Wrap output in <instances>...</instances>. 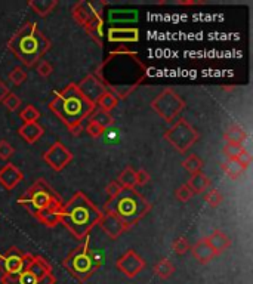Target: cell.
I'll use <instances>...</instances> for the list:
<instances>
[{
	"mask_svg": "<svg viewBox=\"0 0 253 284\" xmlns=\"http://www.w3.org/2000/svg\"><path fill=\"white\" fill-rule=\"evenodd\" d=\"M94 74L105 91L123 101L147 79L148 68L136 52L128 47H119L110 52Z\"/></svg>",
	"mask_w": 253,
	"mask_h": 284,
	"instance_id": "cell-1",
	"label": "cell"
},
{
	"mask_svg": "<svg viewBox=\"0 0 253 284\" xmlns=\"http://www.w3.org/2000/svg\"><path fill=\"white\" fill-rule=\"evenodd\" d=\"M48 108L60 118L61 123H64L71 135L77 136L82 132L84 118L91 117L97 105L80 92L77 83H70L55 94Z\"/></svg>",
	"mask_w": 253,
	"mask_h": 284,
	"instance_id": "cell-2",
	"label": "cell"
},
{
	"mask_svg": "<svg viewBox=\"0 0 253 284\" xmlns=\"http://www.w3.org/2000/svg\"><path fill=\"white\" fill-rule=\"evenodd\" d=\"M102 213L104 212H101L97 204L84 192L77 191L70 200L62 204L60 224L64 225L74 238L83 240L98 226Z\"/></svg>",
	"mask_w": 253,
	"mask_h": 284,
	"instance_id": "cell-3",
	"label": "cell"
},
{
	"mask_svg": "<svg viewBox=\"0 0 253 284\" xmlns=\"http://www.w3.org/2000/svg\"><path fill=\"white\" fill-rule=\"evenodd\" d=\"M6 46L27 68H31L49 52L52 43L36 23H25L8 40Z\"/></svg>",
	"mask_w": 253,
	"mask_h": 284,
	"instance_id": "cell-4",
	"label": "cell"
},
{
	"mask_svg": "<svg viewBox=\"0 0 253 284\" xmlns=\"http://www.w3.org/2000/svg\"><path fill=\"white\" fill-rule=\"evenodd\" d=\"M153 204L135 188H123L120 194L104 204V210L117 216L128 229L133 228L151 212Z\"/></svg>",
	"mask_w": 253,
	"mask_h": 284,
	"instance_id": "cell-5",
	"label": "cell"
},
{
	"mask_svg": "<svg viewBox=\"0 0 253 284\" xmlns=\"http://www.w3.org/2000/svg\"><path fill=\"white\" fill-rule=\"evenodd\" d=\"M18 204L23 206L25 210H28L36 218L46 210L62 207L64 201L52 185H49L43 177H39L18 199Z\"/></svg>",
	"mask_w": 253,
	"mask_h": 284,
	"instance_id": "cell-6",
	"label": "cell"
},
{
	"mask_svg": "<svg viewBox=\"0 0 253 284\" xmlns=\"http://www.w3.org/2000/svg\"><path fill=\"white\" fill-rule=\"evenodd\" d=\"M62 267L80 283L89 280L95 274L101 267V259H98L97 253L91 250L89 237L83 238L82 243L67 255V258L62 260Z\"/></svg>",
	"mask_w": 253,
	"mask_h": 284,
	"instance_id": "cell-7",
	"label": "cell"
},
{
	"mask_svg": "<svg viewBox=\"0 0 253 284\" xmlns=\"http://www.w3.org/2000/svg\"><path fill=\"white\" fill-rule=\"evenodd\" d=\"M57 278L52 274V265L43 256H33L30 265L13 277L2 275V284H55Z\"/></svg>",
	"mask_w": 253,
	"mask_h": 284,
	"instance_id": "cell-8",
	"label": "cell"
},
{
	"mask_svg": "<svg viewBox=\"0 0 253 284\" xmlns=\"http://www.w3.org/2000/svg\"><path fill=\"white\" fill-rule=\"evenodd\" d=\"M151 108L163 121L172 125L176 121L178 116L185 110V101L178 95V92L172 87H165L156 98L151 101Z\"/></svg>",
	"mask_w": 253,
	"mask_h": 284,
	"instance_id": "cell-9",
	"label": "cell"
},
{
	"mask_svg": "<svg viewBox=\"0 0 253 284\" xmlns=\"http://www.w3.org/2000/svg\"><path fill=\"white\" fill-rule=\"evenodd\" d=\"M165 141L170 144L176 151L179 153H187L195 142L198 141L200 133L194 128L193 125L187 118H178L175 123L170 125L165 135Z\"/></svg>",
	"mask_w": 253,
	"mask_h": 284,
	"instance_id": "cell-10",
	"label": "cell"
},
{
	"mask_svg": "<svg viewBox=\"0 0 253 284\" xmlns=\"http://www.w3.org/2000/svg\"><path fill=\"white\" fill-rule=\"evenodd\" d=\"M33 260V255L24 253L23 250L12 246L5 253H0V272L2 275L13 277L24 270L27 265Z\"/></svg>",
	"mask_w": 253,
	"mask_h": 284,
	"instance_id": "cell-11",
	"label": "cell"
},
{
	"mask_svg": "<svg viewBox=\"0 0 253 284\" xmlns=\"http://www.w3.org/2000/svg\"><path fill=\"white\" fill-rule=\"evenodd\" d=\"M107 2H77L71 8V16L73 20L76 21V24H79L83 28L86 24L89 23L94 16H102L104 13V8L107 6Z\"/></svg>",
	"mask_w": 253,
	"mask_h": 284,
	"instance_id": "cell-12",
	"label": "cell"
},
{
	"mask_svg": "<svg viewBox=\"0 0 253 284\" xmlns=\"http://www.w3.org/2000/svg\"><path fill=\"white\" fill-rule=\"evenodd\" d=\"M74 158L73 153L62 144V142H55L49 147L48 150L43 153V162L55 172L64 170L67 166L70 165Z\"/></svg>",
	"mask_w": 253,
	"mask_h": 284,
	"instance_id": "cell-13",
	"label": "cell"
},
{
	"mask_svg": "<svg viewBox=\"0 0 253 284\" xmlns=\"http://www.w3.org/2000/svg\"><path fill=\"white\" fill-rule=\"evenodd\" d=\"M116 267L120 272H123V275H126L128 278H135L139 272L147 267L145 260L135 252V250H128L121 258L117 259Z\"/></svg>",
	"mask_w": 253,
	"mask_h": 284,
	"instance_id": "cell-14",
	"label": "cell"
},
{
	"mask_svg": "<svg viewBox=\"0 0 253 284\" xmlns=\"http://www.w3.org/2000/svg\"><path fill=\"white\" fill-rule=\"evenodd\" d=\"M77 87L80 89V92L94 104H97V101L99 99V96L105 92V87L102 86V83L98 80V77L92 73L87 74L86 77H83L80 82L77 83Z\"/></svg>",
	"mask_w": 253,
	"mask_h": 284,
	"instance_id": "cell-15",
	"label": "cell"
},
{
	"mask_svg": "<svg viewBox=\"0 0 253 284\" xmlns=\"http://www.w3.org/2000/svg\"><path fill=\"white\" fill-rule=\"evenodd\" d=\"M23 181H24V173L11 162L0 167V185L5 189L12 191Z\"/></svg>",
	"mask_w": 253,
	"mask_h": 284,
	"instance_id": "cell-16",
	"label": "cell"
},
{
	"mask_svg": "<svg viewBox=\"0 0 253 284\" xmlns=\"http://www.w3.org/2000/svg\"><path fill=\"white\" fill-rule=\"evenodd\" d=\"M98 225L111 240H117L119 237H121L128 231V226L123 224L117 216H114L113 213H102V218H101Z\"/></svg>",
	"mask_w": 253,
	"mask_h": 284,
	"instance_id": "cell-17",
	"label": "cell"
},
{
	"mask_svg": "<svg viewBox=\"0 0 253 284\" xmlns=\"http://www.w3.org/2000/svg\"><path fill=\"white\" fill-rule=\"evenodd\" d=\"M107 39L110 43H135L139 40V30L135 27H110Z\"/></svg>",
	"mask_w": 253,
	"mask_h": 284,
	"instance_id": "cell-18",
	"label": "cell"
},
{
	"mask_svg": "<svg viewBox=\"0 0 253 284\" xmlns=\"http://www.w3.org/2000/svg\"><path fill=\"white\" fill-rule=\"evenodd\" d=\"M191 253H193L194 259L197 260L198 263H209L212 259H215L218 255L216 252L212 248V246L209 244L207 238L203 237L200 238L194 246H191Z\"/></svg>",
	"mask_w": 253,
	"mask_h": 284,
	"instance_id": "cell-19",
	"label": "cell"
},
{
	"mask_svg": "<svg viewBox=\"0 0 253 284\" xmlns=\"http://www.w3.org/2000/svg\"><path fill=\"white\" fill-rule=\"evenodd\" d=\"M83 30L98 46L104 47V18L102 16H94L84 25Z\"/></svg>",
	"mask_w": 253,
	"mask_h": 284,
	"instance_id": "cell-20",
	"label": "cell"
},
{
	"mask_svg": "<svg viewBox=\"0 0 253 284\" xmlns=\"http://www.w3.org/2000/svg\"><path fill=\"white\" fill-rule=\"evenodd\" d=\"M107 20L114 27V24H132L138 21L136 9H110L107 12Z\"/></svg>",
	"mask_w": 253,
	"mask_h": 284,
	"instance_id": "cell-21",
	"label": "cell"
},
{
	"mask_svg": "<svg viewBox=\"0 0 253 284\" xmlns=\"http://www.w3.org/2000/svg\"><path fill=\"white\" fill-rule=\"evenodd\" d=\"M45 133V129L40 123H23L18 128V135L28 144H36Z\"/></svg>",
	"mask_w": 253,
	"mask_h": 284,
	"instance_id": "cell-22",
	"label": "cell"
},
{
	"mask_svg": "<svg viewBox=\"0 0 253 284\" xmlns=\"http://www.w3.org/2000/svg\"><path fill=\"white\" fill-rule=\"evenodd\" d=\"M206 238H207V241H209V244L212 246V248L216 252L218 256H219L221 253L227 252V250L231 247V244H232L231 238H229L224 231H221V229H213L212 234L207 236Z\"/></svg>",
	"mask_w": 253,
	"mask_h": 284,
	"instance_id": "cell-23",
	"label": "cell"
},
{
	"mask_svg": "<svg viewBox=\"0 0 253 284\" xmlns=\"http://www.w3.org/2000/svg\"><path fill=\"white\" fill-rule=\"evenodd\" d=\"M187 187L191 189L193 196L203 194V192H206L207 189H210V187H212V179L207 176L206 173H203V172H198V173L191 175V177L187 182Z\"/></svg>",
	"mask_w": 253,
	"mask_h": 284,
	"instance_id": "cell-24",
	"label": "cell"
},
{
	"mask_svg": "<svg viewBox=\"0 0 253 284\" xmlns=\"http://www.w3.org/2000/svg\"><path fill=\"white\" fill-rule=\"evenodd\" d=\"M225 144H236V145H244L247 139V132L241 128L240 125H229L227 130L222 135Z\"/></svg>",
	"mask_w": 253,
	"mask_h": 284,
	"instance_id": "cell-25",
	"label": "cell"
},
{
	"mask_svg": "<svg viewBox=\"0 0 253 284\" xmlns=\"http://www.w3.org/2000/svg\"><path fill=\"white\" fill-rule=\"evenodd\" d=\"M27 5L40 18H46L58 6V0H30Z\"/></svg>",
	"mask_w": 253,
	"mask_h": 284,
	"instance_id": "cell-26",
	"label": "cell"
},
{
	"mask_svg": "<svg viewBox=\"0 0 253 284\" xmlns=\"http://www.w3.org/2000/svg\"><path fill=\"white\" fill-rule=\"evenodd\" d=\"M221 169H222V172H224L229 179H232V181L239 179V177L247 170V169L243 167L236 158H227L224 163H221Z\"/></svg>",
	"mask_w": 253,
	"mask_h": 284,
	"instance_id": "cell-27",
	"label": "cell"
},
{
	"mask_svg": "<svg viewBox=\"0 0 253 284\" xmlns=\"http://www.w3.org/2000/svg\"><path fill=\"white\" fill-rule=\"evenodd\" d=\"M153 271H154V274H156L158 278L168 280V278H170L173 275V272H175V265L168 258H161L158 262H156Z\"/></svg>",
	"mask_w": 253,
	"mask_h": 284,
	"instance_id": "cell-28",
	"label": "cell"
},
{
	"mask_svg": "<svg viewBox=\"0 0 253 284\" xmlns=\"http://www.w3.org/2000/svg\"><path fill=\"white\" fill-rule=\"evenodd\" d=\"M61 209H62V207L46 210V212L40 213L39 216H36V219L40 222V224L45 225V226H48V228H53V226L60 225Z\"/></svg>",
	"mask_w": 253,
	"mask_h": 284,
	"instance_id": "cell-29",
	"label": "cell"
},
{
	"mask_svg": "<svg viewBox=\"0 0 253 284\" xmlns=\"http://www.w3.org/2000/svg\"><path fill=\"white\" fill-rule=\"evenodd\" d=\"M97 106H99V110H102V111H107V113H111L116 106L119 105V99L114 96V95L109 92V91H105L104 94L99 96V99L97 101Z\"/></svg>",
	"mask_w": 253,
	"mask_h": 284,
	"instance_id": "cell-30",
	"label": "cell"
},
{
	"mask_svg": "<svg viewBox=\"0 0 253 284\" xmlns=\"http://www.w3.org/2000/svg\"><path fill=\"white\" fill-rule=\"evenodd\" d=\"M117 182L123 188H135V185H136V172L133 170V167H131V166L124 167L120 172L119 177H117Z\"/></svg>",
	"mask_w": 253,
	"mask_h": 284,
	"instance_id": "cell-31",
	"label": "cell"
},
{
	"mask_svg": "<svg viewBox=\"0 0 253 284\" xmlns=\"http://www.w3.org/2000/svg\"><path fill=\"white\" fill-rule=\"evenodd\" d=\"M92 121L98 123L99 126H102L104 129H107L110 126L114 125V117L111 116V113H107V111H102V110H95L92 114H91V118Z\"/></svg>",
	"mask_w": 253,
	"mask_h": 284,
	"instance_id": "cell-32",
	"label": "cell"
},
{
	"mask_svg": "<svg viewBox=\"0 0 253 284\" xmlns=\"http://www.w3.org/2000/svg\"><path fill=\"white\" fill-rule=\"evenodd\" d=\"M181 165L187 172H190L191 175H194V173L202 172V169H203V160H202L198 155L191 154V155H188V157L182 162Z\"/></svg>",
	"mask_w": 253,
	"mask_h": 284,
	"instance_id": "cell-33",
	"label": "cell"
},
{
	"mask_svg": "<svg viewBox=\"0 0 253 284\" xmlns=\"http://www.w3.org/2000/svg\"><path fill=\"white\" fill-rule=\"evenodd\" d=\"M20 118H21L24 123H39L40 111H39L34 105L28 104V105L24 106V108L20 111Z\"/></svg>",
	"mask_w": 253,
	"mask_h": 284,
	"instance_id": "cell-34",
	"label": "cell"
},
{
	"mask_svg": "<svg viewBox=\"0 0 253 284\" xmlns=\"http://www.w3.org/2000/svg\"><path fill=\"white\" fill-rule=\"evenodd\" d=\"M2 104L3 106L8 110V111H16L20 106H21V98L18 96L16 94H13V92H9V94L5 96V99L2 101Z\"/></svg>",
	"mask_w": 253,
	"mask_h": 284,
	"instance_id": "cell-35",
	"label": "cell"
},
{
	"mask_svg": "<svg viewBox=\"0 0 253 284\" xmlns=\"http://www.w3.org/2000/svg\"><path fill=\"white\" fill-rule=\"evenodd\" d=\"M172 248H173V252L176 253V255H185V253H188L190 252V248H191V244H190V241L185 238V237H178L176 240H173V243H172Z\"/></svg>",
	"mask_w": 253,
	"mask_h": 284,
	"instance_id": "cell-36",
	"label": "cell"
},
{
	"mask_svg": "<svg viewBox=\"0 0 253 284\" xmlns=\"http://www.w3.org/2000/svg\"><path fill=\"white\" fill-rule=\"evenodd\" d=\"M205 201L210 207H219L224 201V196L218 189H209L205 194Z\"/></svg>",
	"mask_w": 253,
	"mask_h": 284,
	"instance_id": "cell-37",
	"label": "cell"
},
{
	"mask_svg": "<svg viewBox=\"0 0 253 284\" xmlns=\"http://www.w3.org/2000/svg\"><path fill=\"white\" fill-rule=\"evenodd\" d=\"M9 80L15 86H21L23 83L27 80V71L23 67H15L12 71L9 73Z\"/></svg>",
	"mask_w": 253,
	"mask_h": 284,
	"instance_id": "cell-38",
	"label": "cell"
},
{
	"mask_svg": "<svg viewBox=\"0 0 253 284\" xmlns=\"http://www.w3.org/2000/svg\"><path fill=\"white\" fill-rule=\"evenodd\" d=\"M36 71L42 79H48L49 76L53 73V67L46 59H40L36 64Z\"/></svg>",
	"mask_w": 253,
	"mask_h": 284,
	"instance_id": "cell-39",
	"label": "cell"
},
{
	"mask_svg": "<svg viewBox=\"0 0 253 284\" xmlns=\"http://www.w3.org/2000/svg\"><path fill=\"white\" fill-rule=\"evenodd\" d=\"M244 145H236V144H225L222 148V153L227 158H237V155L241 153Z\"/></svg>",
	"mask_w": 253,
	"mask_h": 284,
	"instance_id": "cell-40",
	"label": "cell"
},
{
	"mask_svg": "<svg viewBox=\"0 0 253 284\" xmlns=\"http://www.w3.org/2000/svg\"><path fill=\"white\" fill-rule=\"evenodd\" d=\"M13 153H15V148H13L12 145L8 141L2 139V141H0V160L8 162V160L13 155Z\"/></svg>",
	"mask_w": 253,
	"mask_h": 284,
	"instance_id": "cell-41",
	"label": "cell"
},
{
	"mask_svg": "<svg viewBox=\"0 0 253 284\" xmlns=\"http://www.w3.org/2000/svg\"><path fill=\"white\" fill-rule=\"evenodd\" d=\"M105 130L102 126H99L98 123L95 121H92V120H89V123H87V126H86V132H87V135H91L92 138H101L104 133H105Z\"/></svg>",
	"mask_w": 253,
	"mask_h": 284,
	"instance_id": "cell-42",
	"label": "cell"
},
{
	"mask_svg": "<svg viewBox=\"0 0 253 284\" xmlns=\"http://www.w3.org/2000/svg\"><path fill=\"white\" fill-rule=\"evenodd\" d=\"M175 197L179 201H182V203H187V201H190L193 199V192H191V189L187 187V184H184V185H181L179 188L175 191Z\"/></svg>",
	"mask_w": 253,
	"mask_h": 284,
	"instance_id": "cell-43",
	"label": "cell"
},
{
	"mask_svg": "<svg viewBox=\"0 0 253 284\" xmlns=\"http://www.w3.org/2000/svg\"><path fill=\"white\" fill-rule=\"evenodd\" d=\"M121 189H123V187H121L117 181H111L109 185L105 187V192H107V196H109V200L114 199V197H117V196L120 194Z\"/></svg>",
	"mask_w": 253,
	"mask_h": 284,
	"instance_id": "cell-44",
	"label": "cell"
},
{
	"mask_svg": "<svg viewBox=\"0 0 253 284\" xmlns=\"http://www.w3.org/2000/svg\"><path fill=\"white\" fill-rule=\"evenodd\" d=\"M236 160H237L243 167H246V169H247V167L250 166V163H252V154H250V151H247L246 148H243V150H241V153L237 155V158H236Z\"/></svg>",
	"mask_w": 253,
	"mask_h": 284,
	"instance_id": "cell-45",
	"label": "cell"
},
{
	"mask_svg": "<svg viewBox=\"0 0 253 284\" xmlns=\"http://www.w3.org/2000/svg\"><path fill=\"white\" fill-rule=\"evenodd\" d=\"M150 179H151V176L145 169L136 170V185H147L150 182Z\"/></svg>",
	"mask_w": 253,
	"mask_h": 284,
	"instance_id": "cell-46",
	"label": "cell"
},
{
	"mask_svg": "<svg viewBox=\"0 0 253 284\" xmlns=\"http://www.w3.org/2000/svg\"><path fill=\"white\" fill-rule=\"evenodd\" d=\"M176 5H179V6H197V5H205V2H202V0H178Z\"/></svg>",
	"mask_w": 253,
	"mask_h": 284,
	"instance_id": "cell-47",
	"label": "cell"
},
{
	"mask_svg": "<svg viewBox=\"0 0 253 284\" xmlns=\"http://www.w3.org/2000/svg\"><path fill=\"white\" fill-rule=\"evenodd\" d=\"M9 92H11V91H9V87H8V86L5 84V82L0 79V104H2V101L5 99V96L9 94Z\"/></svg>",
	"mask_w": 253,
	"mask_h": 284,
	"instance_id": "cell-48",
	"label": "cell"
},
{
	"mask_svg": "<svg viewBox=\"0 0 253 284\" xmlns=\"http://www.w3.org/2000/svg\"><path fill=\"white\" fill-rule=\"evenodd\" d=\"M222 91L227 94H232L236 91V86H222Z\"/></svg>",
	"mask_w": 253,
	"mask_h": 284,
	"instance_id": "cell-49",
	"label": "cell"
}]
</instances>
